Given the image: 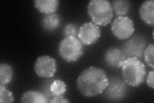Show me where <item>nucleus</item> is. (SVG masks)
Instances as JSON below:
<instances>
[{
  "label": "nucleus",
  "mask_w": 154,
  "mask_h": 103,
  "mask_svg": "<svg viewBox=\"0 0 154 103\" xmlns=\"http://www.w3.org/2000/svg\"><path fill=\"white\" fill-rule=\"evenodd\" d=\"M50 103H64V102H69V101L66 98L64 95H58L54 96L49 101Z\"/></svg>",
  "instance_id": "5701e85b"
},
{
  "label": "nucleus",
  "mask_w": 154,
  "mask_h": 103,
  "mask_svg": "<svg viewBox=\"0 0 154 103\" xmlns=\"http://www.w3.org/2000/svg\"><path fill=\"white\" fill-rule=\"evenodd\" d=\"M14 70L12 66L6 63L0 65V85L6 86L12 80Z\"/></svg>",
  "instance_id": "2eb2a0df"
},
{
  "label": "nucleus",
  "mask_w": 154,
  "mask_h": 103,
  "mask_svg": "<svg viewBox=\"0 0 154 103\" xmlns=\"http://www.w3.org/2000/svg\"><path fill=\"white\" fill-rule=\"evenodd\" d=\"M34 7L41 14L48 15L56 13L59 7V0H35Z\"/></svg>",
  "instance_id": "f8f14e48"
},
{
  "label": "nucleus",
  "mask_w": 154,
  "mask_h": 103,
  "mask_svg": "<svg viewBox=\"0 0 154 103\" xmlns=\"http://www.w3.org/2000/svg\"><path fill=\"white\" fill-rule=\"evenodd\" d=\"M21 102L31 103H46L49 102V101L40 91L28 90L24 93L21 96Z\"/></svg>",
  "instance_id": "4468645a"
},
{
  "label": "nucleus",
  "mask_w": 154,
  "mask_h": 103,
  "mask_svg": "<svg viewBox=\"0 0 154 103\" xmlns=\"http://www.w3.org/2000/svg\"><path fill=\"white\" fill-rule=\"evenodd\" d=\"M14 97L12 92L8 90L5 86L0 85V102L2 103L13 102Z\"/></svg>",
  "instance_id": "aec40b11"
},
{
  "label": "nucleus",
  "mask_w": 154,
  "mask_h": 103,
  "mask_svg": "<svg viewBox=\"0 0 154 103\" xmlns=\"http://www.w3.org/2000/svg\"><path fill=\"white\" fill-rule=\"evenodd\" d=\"M111 31L118 40H127L135 32L132 19L128 16H118L111 24Z\"/></svg>",
  "instance_id": "0eeeda50"
},
{
  "label": "nucleus",
  "mask_w": 154,
  "mask_h": 103,
  "mask_svg": "<svg viewBox=\"0 0 154 103\" xmlns=\"http://www.w3.org/2000/svg\"><path fill=\"white\" fill-rule=\"evenodd\" d=\"M101 36V29L93 22H87L80 27L78 38L83 45H91Z\"/></svg>",
  "instance_id": "1a4fd4ad"
},
{
  "label": "nucleus",
  "mask_w": 154,
  "mask_h": 103,
  "mask_svg": "<svg viewBox=\"0 0 154 103\" xmlns=\"http://www.w3.org/2000/svg\"><path fill=\"white\" fill-rule=\"evenodd\" d=\"M54 79H47L43 81L40 86V92H41L44 94L48 101L51 99L54 95L52 94L50 90V85Z\"/></svg>",
  "instance_id": "412c9836"
},
{
  "label": "nucleus",
  "mask_w": 154,
  "mask_h": 103,
  "mask_svg": "<svg viewBox=\"0 0 154 103\" xmlns=\"http://www.w3.org/2000/svg\"><path fill=\"white\" fill-rule=\"evenodd\" d=\"M60 16L57 13L44 15L41 20L42 28L47 32H53L57 30L60 27Z\"/></svg>",
  "instance_id": "ddd939ff"
},
{
  "label": "nucleus",
  "mask_w": 154,
  "mask_h": 103,
  "mask_svg": "<svg viewBox=\"0 0 154 103\" xmlns=\"http://www.w3.org/2000/svg\"><path fill=\"white\" fill-rule=\"evenodd\" d=\"M128 85L123 78L114 76L109 79V83L105 91L103 96L109 101H121L127 97L128 94Z\"/></svg>",
  "instance_id": "39448f33"
},
{
  "label": "nucleus",
  "mask_w": 154,
  "mask_h": 103,
  "mask_svg": "<svg viewBox=\"0 0 154 103\" xmlns=\"http://www.w3.org/2000/svg\"><path fill=\"white\" fill-rule=\"evenodd\" d=\"M147 45L146 37L140 34H137L131 36L125 41L121 47L127 58L136 57L141 59L144 50Z\"/></svg>",
  "instance_id": "423d86ee"
},
{
  "label": "nucleus",
  "mask_w": 154,
  "mask_h": 103,
  "mask_svg": "<svg viewBox=\"0 0 154 103\" xmlns=\"http://www.w3.org/2000/svg\"><path fill=\"white\" fill-rule=\"evenodd\" d=\"M121 68L123 79L132 87L142 85L147 74L145 65L140 59L136 57L127 58Z\"/></svg>",
  "instance_id": "f03ea898"
},
{
  "label": "nucleus",
  "mask_w": 154,
  "mask_h": 103,
  "mask_svg": "<svg viewBox=\"0 0 154 103\" xmlns=\"http://www.w3.org/2000/svg\"><path fill=\"white\" fill-rule=\"evenodd\" d=\"M153 52H154V45L153 44H150L146 47L144 50L143 54L144 61L146 62L148 66L151 67L152 69L154 68L153 62Z\"/></svg>",
  "instance_id": "a211bd4d"
},
{
  "label": "nucleus",
  "mask_w": 154,
  "mask_h": 103,
  "mask_svg": "<svg viewBox=\"0 0 154 103\" xmlns=\"http://www.w3.org/2000/svg\"><path fill=\"white\" fill-rule=\"evenodd\" d=\"M88 14L98 26L107 25L114 16L111 3L107 0H91L88 5Z\"/></svg>",
  "instance_id": "7ed1b4c3"
},
{
  "label": "nucleus",
  "mask_w": 154,
  "mask_h": 103,
  "mask_svg": "<svg viewBox=\"0 0 154 103\" xmlns=\"http://www.w3.org/2000/svg\"><path fill=\"white\" fill-rule=\"evenodd\" d=\"M80 27L76 23H69L66 24L63 29V33L65 37H77L79 35Z\"/></svg>",
  "instance_id": "6ab92c4d"
},
{
  "label": "nucleus",
  "mask_w": 154,
  "mask_h": 103,
  "mask_svg": "<svg viewBox=\"0 0 154 103\" xmlns=\"http://www.w3.org/2000/svg\"><path fill=\"white\" fill-rule=\"evenodd\" d=\"M111 5L115 14L118 16H127L131 9V2L128 0H114Z\"/></svg>",
  "instance_id": "dca6fc26"
},
{
  "label": "nucleus",
  "mask_w": 154,
  "mask_h": 103,
  "mask_svg": "<svg viewBox=\"0 0 154 103\" xmlns=\"http://www.w3.org/2000/svg\"><path fill=\"white\" fill-rule=\"evenodd\" d=\"M57 69L55 60L49 56L44 55L38 57L34 64V70L36 74L45 79H50L54 77Z\"/></svg>",
  "instance_id": "6e6552de"
},
{
  "label": "nucleus",
  "mask_w": 154,
  "mask_h": 103,
  "mask_svg": "<svg viewBox=\"0 0 154 103\" xmlns=\"http://www.w3.org/2000/svg\"><path fill=\"white\" fill-rule=\"evenodd\" d=\"M139 16L141 20L148 24H154V2L148 0L144 2L139 7Z\"/></svg>",
  "instance_id": "9b49d317"
},
{
  "label": "nucleus",
  "mask_w": 154,
  "mask_h": 103,
  "mask_svg": "<svg viewBox=\"0 0 154 103\" xmlns=\"http://www.w3.org/2000/svg\"><path fill=\"white\" fill-rule=\"evenodd\" d=\"M109 83V79L105 71L96 66L85 68L76 79L78 90L84 96L88 97L102 94Z\"/></svg>",
  "instance_id": "f257e3e1"
},
{
  "label": "nucleus",
  "mask_w": 154,
  "mask_h": 103,
  "mask_svg": "<svg viewBox=\"0 0 154 103\" xmlns=\"http://www.w3.org/2000/svg\"><path fill=\"white\" fill-rule=\"evenodd\" d=\"M60 57L67 63H74L79 60L84 53V45L79 38L65 37L62 40L58 48Z\"/></svg>",
  "instance_id": "20e7f679"
},
{
  "label": "nucleus",
  "mask_w": 154,
  "mask_h": 103,
  "mask_svg": "<svg viewBox=\"0 0 154 103\" xmlns=\"http://www.w3.org/2000/svg\"><path fill=\"white\" fill-rule=\"evenodd\" d=\"M50 90L54 96L64 95L67 91V85L61 79H54L50 85Z\"/></svg>",
  "instance_id": "f3484780"
},
{
  "label": "nucleus",
  "mask_w": 154,
  "mask_h": 103,
  "mask_svg": "<svg viewBox=\"0 0 154 103\" xmlns=\"http://www.w3.org/2000/svg\"><path fill=\"white\" fill-rule=\"evenodd\" d=\"M103 60L105 63L111 68H121L127 57L121 48L110 47L105 51Z\"/></svg>",
  "instance_id": "9d476101"
},
{
  "label": "nucleus",
  "mask_w": 154,
  "mask_h": 103,
  "mask_svg": "<svg viewBox=\"0 0 154 103\" xmlns=\"http://www.w3.org/2000/svg\"><path fill=\"white\" fill-rule=\"evenodd\" d=\"M147 75V74H146ZM146 82L147 85L151 88L152 89H153L154 88V71L152 70L150 71L148 73V75L146 76Z\"/></svg>",
  "instance_id": "4be33fe9"
}]
</instances>
